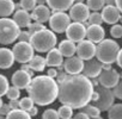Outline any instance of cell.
I'll use <instances>...</instances> for the list:
<instances>
[{"mask_svg":"<svg viewBox=\"0 0 122 119\" xmlns=\"http://www.w3.org/2000/svg\"><path fill=\"white\" fill-rule=\"evenodd\" d=\"M57 99L62 105L72 108H81L91 101L95 91L90 79L83 74L68 75L57 83Z\"/></svg>","mask_w":122,"mask_h":119,"instance_id":"1","label":"cell"},{"mask_svg":"<svg viewBox=\"0 0 122 119\" xmlns=\"http://www.w3.org/2000/svg\"><path fill=\"white\" fill-rule=\"evenodd\" d=\"M59 85L55 79L48 75H40L31 79V82L26 87V92L34 104L40 106H47L53 104L57 99Z\"/></svg>","mask_w":122,"mask_h":119,"instance_id":"2","label":"cell"},{"mask_svg":"<svg viewBox=\"0 0 122 119\" xmlns=\"http://www.w3.org/2000/svg\"><path fill=\"white\" fill-rule=\"evenodd\" d=\"M56 36L51 30L43 29L31 35L30 44L34 48V50L38 52H48L56 45Z\"/></svg>","mask_w":122,"mask_h":119,"instance_id":"3","label":"cell"},{"mask_svg":"<svg viewBox=\"0 0 122 119\" xmlns=\"http://www.w3.org/2000/svg\"><path fill=\"white\" fill-rule=\"evenodd\" d=\"M120 45L115 39L104 38L96 46V58L102 63H114L116 62V57L120 51Z\"/></svg>","mask_w":122,"mask_h":119,"instance_id":"4","label":"cell"},{"mask_svg":"<svg viewBox=\"0 0 122 119\" xmlns=\"http://www.w3.org/2000/svg\"><path fill=\"white\" fill-rule=\"evenodd\" d=\"M20 27L15 23L13 19L6 18H0V44L9 45L12 44L20 32Z\"/></svg>","mask_w":122,"mask_h":119,"instance_id":"5","label":"cell"},{"mask_svg":"<svg viewBox=\"0 0 122 119\" xmlns=\"http://www.w3.org/2000/svg\"><path fill=\"white\" fill-rule=\"evenodd\" d=\"M95 91L98 95L97 100L93 101L95 106L101 112L102 111H108L111 107V105H114V101H115V95L112 93V89L98 85L97 87H95Z\"/></svg>","mask_w":122,"mask_h":119,"instance_id":"6","label":"cell"},{"mask_svg":"<svg viewBox=\"0 0 122 119\" xmlns=\"http://www.w3.org/2000/svg\"><path fill=\"white\" fill-rule=\"evenodd\" d=\"M48 22L54 33H64L71 24V18L65 12H54Z\"/></svg>","mask_w":122,"mask_h":119,"instance_id":"7","label":"cell"},{"mask_svg":"<svg viewBox=\"0 0 122 119\" xmlns=\"http://www.w3.org/2000/svg\"><path fill=\"white\" fill-rule=\"evenodd\" d=\"M13 56H15V61L19 63H28L34 56V48L31 46L30 43L26 42H18L15 44L12 49Z\"/></svg>","mask_w":122,"mask_h":119,"instance_id":"8","label":"cell"},{"mask_svg":"<svg viewBox=\"0 0 122 119\" xmlns=\"http://www.w3.org/2000/svg\"><path fill=\"white\" fill-rule=\"evenodd\" d=\"M90 14V10L84 3H74L70 9V18L76 23H86Z\"/></svg>","mask_w":122,"mask_h":119,"instance_id":"9","label":"cell"},{"mask_svg":"<svg viewBox=\"0 0 122 119\" xmlns=\"http://www.w3.org/2000/svg\"><path fill=\"white\" fill-rule=\"evenodd\" d=\"M66 36H67V39L74 42V43H79L81 42L83 39H85V36H86V27L83 23H71L68 25V27L66 29Z\"/></svg>","mask_w":122,"mask_h":119,"instance_id":"10","label":"cell"},{"mask_svg":"<svg viewBox=\"0 0 122 119\" xmlns=\"http://www.w3.org/2000/svg\"><path fill=\"white\" fill-rule=\"evenodd\" d=\"M102 66H103V63L101 61H98L96 57H92L90 60L84 61V67H83L81 73L87 79H96L103 70Z\"/></svg>","mask_w":122,"mask_h":119,"instance_id":"11","label":"cell"},{"mask_svg":"<svg viewBox=\"0 0 122 119\" xmlns=\"http://www.w3.org/2000/svg\"><path fill=\"white\" fill-rule=\"evenodd\" d=\"M97 78L101 86H104L107 88H114L120 81V73L116 69L111 68L108 70H102Z\"/></svg>","mask_w":122,"mask_h":119,"instance_id":"12","label":"cell"},{"mask_svg":"<svg viewBox=\"0 0 122 119\" xmlns=\"http://www.w3.org/2000/svg\"><path fill=\"white\" fill-rule=\"evenodd\" d=\"M76 52H77V56L80 57L83 61L90 60L96 56V44L87 39H83L81 42L78 43Z\"/></svg>","mask_w":122,"mask_h":119,"instance_id":"13","label":"cell"},{"mask_svg":"<svg viewBox=\"0 0 122 119\" xmlns=\"http://www.w3.org/2000/svg\"><path fill=\"white\" fill-rule=\"evenodd\" d=\"M62 67H64V70L68 75L80 74L84 67V61L78 56H71V57H67L62 62Z\"/></svg>","mask_w":122,"mask_h":119,"instance_id":"14","label":"cell"},{"mask_svg":"<svg viewBox=\"0 0 122 119\" xmlns=\"http://www.w3.org/2000/svg\"><path fill=\"white\" fill-rule=\"evenodd\" d=\"M101 14H102L103 22H105L107 24H110V25L116 24L121 17V13L116 6H108V5H104Z\"/></svg>","mask_w":122,"mask_h":119,"instance_id":"15","label":"cell"},{"mask_svg":"<svg viewBox=\"0 0 122 119\" xmlns=\"http://www.w3.org/2000/svg\"><path fill=\"white\" fill-rule=\"evenodd\" d=\"M11 82L15 87H17L19 89H24V88L26 89V87L31 82V76L26 72L19 69V70L13 73V75L11 78Z\"/></svg>","mask_w":122,"mask_h":119,"instance_id":"16","label":"cell"},{"mask_svg":"<svg viewBox=\"0 0 122 119\" xmlns=\"http://www.w3.org/2000/svg\"><path fill=\"white\" fill-rule=\"evenodd\" d=\"M87 41L92 43H99L105 38V31L102 27V25H89L86 27V36Z\"/></svg>","mask_w":122,"mask_h":119,"instance_id":"17","label":"cell"},{"mask_svg":"<svg viewBox=\"0 0 122 119\" xmlns=\"http://www.w3.org/2000/svg\"><path fill=\"white\" fill-rule=\"evenodd\" d=\"M31 19L38 23H47L50 18V9L46 5H36L31 11Z\"/></svg>","mask_w":122,"mask_h":119,"instance_id":"18","label":"cell"},{"mask_svg":"<svg viewBox=\"0 0 122 119\" xmlns=\"http://www.w3.org/2000/svg\"><path fill=\"white\" fill-rule=\"evenodd\" d=\"M64 62V56L61 55V52L59 51L57 48H53L51 50H49L47 52L46 56V66L48 67H59L62 66Z\"/></svg>","mask_w":122,"mask_h":119,"instance_id":"19","label":"cell"},{"mask_svg":"<svg viewBox=\"0 0 122 119\" xmlns=\"http://www.w3.org/2000/svg\"><path fill=\"white\" fill-rule=\"evenodd\" d=\"M15 63V56L9 48H0V69H9Z\"/></svg>","mask_w":122,"mask_h":119,"instance_id":"20","label":"cell"},{"mask_svg":"<svg viewBox=\"0 0 122 119\" xmlns=\"http://www.w3.org/2000/svg\"><path fill=\"white\" fill-rule=\"evenodd\" d=\"M46 3L54 12H65L71 9L74 4V0H46Z\"/></svg>","mask_w":122,"mask_h":119,"instance_id":"21","label":"cell"},{"mask_svg":"<svg viewBox=\"0 0 122 119\" xmlns=\"http://www.w3.org/2000/svg\"><path fill=\"white\" fill-rule=\"evenodd\" d=\"M15 23L19 26V27H28L30 24H31V16L28 11H24V10H17L13 14V18Z\"/></svg>","mask_w":122,"mask_h":119,"instance_id":"22","label":"cell"},{"mask_svg":"<svg viewBox=\"0 0 122 119\" xmlns=\"http://www.w3.org/2000/svg\"><path fill=\"white\" fill-rule=\"evenodd\" d=\"M57 49L64 57H71V56H74L76 50H77V45L74 42H72L70 39H64L60 42Z\"/></svg>","mask_w":122,"mask_h":119,"instance_id":"23","label":"cell"},{"mask_svg":"<svg viewBox=\"0 0 122 119\" xmlns=\"http://www.w3.org/2000/svg\"><path fill=\"white\" fill-rule=\"evenodd\" d=\"M15 12L13 0H0V17L6 18Z\"/></svg>","mask_w":122,"mask_h":119,"instance_id":"24","label":"cell"},{"mask_svg":"<svg viewBox=\"0 0 122 119\" xmlns=\"http://www.w3.org/2000/svg\"><path fill=\"white\" fill-rule=\"evenodd\" d=\"M29 67L34 70V72H43L46 68V58L37 55V56H32V58L28 62Z\"/></svg>","mask_w":122,"mask_h":119,"instance_id":"25","label":"cell"},{"mask_svg":"<svg viewBox=\"0 0 122 119\" xmlns=\"http://www.w3.org/2000/svg\"><path fill=\"white\" fill-rule=\"evenodd\" d=\"M108 118L109 119H122V104L111 105L108 110Z\"/></svg>","mask_w":122,"mask_h":119,"instance_id":"26","label":"cell"},{"mask_svg":"<svg viewBox=\"0 0 122 119\" xmlns=\"http://www.w3.org/2000/svg\"><path fill=\"white\" fill-rule=\"evenodd\" d=\"M5 119H31V117L29 115L28 112L19 108V110H12L5 117Z\"/></svg>","mask_w":122,"mask_h":119,"instance_id":"27","label":"cell"},{"mask_svg":"<svg viewBox=\"0 0 122 119\" xmlns=\"http://www.w3.org/2000/svg\"><path fill=\"white\" fill-rule=\"evenodd\" d=\"M81 112L85 113L89 118H95V117H98L101 114V111L95 106V105H85L84 107H81Z\"/></svg>","mask_w":122,"mask_h":119,"instance_id":"28","label":"cell"},{"mask_svg":"<svg viewBox=\"0 0 122 119\" xmlns=\"http://www.w3.org/2000/svg\"><path fill=\"white\" fill-rule=\"evenodd\" d=\"M102 23H103L102 14L99 12H92L89 14L87 23H84V24H86L89 26V25H102Z\"/></svg>","mask_w":122,"mask_h":119,"instance_id":"29","label":"cell"},{"mask_svg":"<svg viewBox=\"0 0 122 119\" xmlns=\"http://www.w3.org/2000/svg\"><path fill=\"white\" fill-rule=\"evenodd\" d=\"M104 0H86V6L92 12H98L104 7Z\"/></svg>","mask_w":122,"mask_h":119,"instance_id":"30","label":"cell"},{"mask_svg":"<svg viewBox=\"0 0 122 119\" xmlns=\"http://www.w3.org/2000/svg\"><path fill=\"white\" fill-rule=\"evenodd\" d=\"M57 114H59V118L61 119H68V118H72L73 115V108L67 106V105H62L60 106V108L57 110Z\"/></svg>","mask_w":122,"mask_h":119,"instance_id":"31","label":"cell"},{"mask_svg":"<svg viewBox=\"0 0 122 119\" xmlns=\"http://www.w3.org/2000/svg\"><path fill=\"white\" fill-rule=\"evenodd\" d=\"M32 106H34V101L31 100L30 96H25V98H22L19 100V108L25 111V112H28Z\"/></svg>","mask_w":122,"mask_h":119,"instance_id":"32","label":"cell"},{"mask_svg":"<svg viewBox=\"0 0 122 119\" xmlns=\"http://www.w3.org/2000/svg\"><path fill=\"white\" fill-rule=\"evenodd\" d=\"M10 100H15V99H19V96H20V89L19 88H17V87H15V86H11V87H9L7 88V91H6V94H5Z\"/></svg>","mask_w":122,"mask_h":119,"instance_id":"33","label":"cell"},{"mask_svg":"<svg viewBox=\"0 0 122 119\" xmlns=\"http://www.w3.org/2000/svg\"><path fill=\"white\" fill-rule=\"evenodd\" d=\"M9 87H10V86H9V80H7V78H6L5 75H3V74H0V98L6 94V91H7Z\"/></svg>","mask_w":122,"mask_h":119,"instance_id":"34","label":"cell"},{"mask_svg":"<svg viewBox=\"0 0 122 119\" xmlns=\"http://www.w3.org/2000/svg\"><path fill=\"white\" fill-rule=\"evenodd\" d=\"M19 5H20V9L22 10L29 12V11H32L34 10V7L36 6V1H35V0H20Z\"/></svg>","mask_w":122,"mask_h":119,"instance_id":"35","label":"cell"},{"mask_svg":"<svg viewBox=\"0 0 122 119\" xmlns=\"http://www.w3.org/2000/svg\"><path fill=\"white\" fill-rule=\"evenodd\" d=\"M110 35L112 38H121L122 37V25L114 24L110 29Z\"/></svg>","mask_w":122,"mask_h":119,"instance_id":"36","label":"cell"},{"mask_svg":"<svg viewBox=\"0 0 122 119\" xmlns=\"http://www.w3.org/2000/svg\"><path fill=\"white\" fill-rule=\"evenodd\" d=\"M42 119H60V118H59L57 111H55L53 108H48V110H46L43 112Z\"/></svg>","mask_w":122,"mask_h":119,"instance_id":"37","label":"cell"},{"mask_svg":"<svg viewBox=\"0 0 122 119\" xmlns=\"http://www.w3.org/2000/svg\"><path fill=\"white\" fill-rule=\"evenodd\" d=\"M28 31H29V33L30 35H32V33H35V32H37V31H40V30H43V29H46L44 27V25L42 24V23H38V22H35V23H31L29 26H28Z\"/></svg>","mask_w":122,"mask_h":119,"instance_id":"38","label":"cell"},{"mask_svg":"<svg viewBox=\"0 0 122 119\" xmlns=\"http://www.w3.org/2000/svg\"><path fill=\"white\" fill-rule=\"evenodd\" d=\"M112 93H114L115 98H118V99L122 100V80H120V81L117 82V85L114 87Z\"/></svg>","mask_w":122,"mask_h":119,"instance_id":"39","label":"cell"},{"mask_svg":"<svg viewBox=\"0 0 122 119\" xmlns=\"http://www.w3.org/2000/svg\"><path fill=\"white\" fill-rule=\"evenodd\" d=\"M30 38H31V35L29 33V31H20L19 35H18V41L19 42H26V43H30Z\"/></svg>","mask_w":122,"mask_h":119,"instance_id":"40","label":"cell"},{"mask_svg":"<svg viewBox=\"0 0 122 119\" xmlns=\"http://www.w3.org/2000/svg\"><path fill=\"white\" fill-rule=\"evenodd\" d=\"M11 111H12V108H11V106H10L9 104H3L1 107H0V115L6 117Z\"/></svg>","mask_w":122,"mask_h":119,"instance_id":"41","label":"cell"},{"mask_svg":"<svg viewBox=\"0 0 122 119\" xmlns=\"http://www.w3.org/2000/svg\"><path fill=\"white\" fill-rule=\"evenodd\" d=\"M20 69H22V70H24V72H26V73H28V74H29L31 78H32V76H35V72H34V70H32L30 67H29V64L23 63V64H22V67H20Z\"/></svg>","mask_w":122,"mask_h":119,"instance_id":"42","label":"cell"},{"mask_svg":"<svg viewBox=\"0 0 122 119\" xmlns=\"http://www.w3.org/2000/svg\"><path fill=\"white\" fill-rule=\"evenodd\" d=\"M67 76V73L65 72V70H57V75H56V79H57V83L59 82H61V81H62Z\"/></svg>","mask_w":122,"mask_h":119,"instance_id":"43","label":"cell"},{"mask_svg":"<svg viewBox=\"0 0 122 119\" xmlns=\"http://www.w3.org/2000/svg\"><path fill=\"white\" fill-rule=\"evenodd\" d=\"M47 75H48L49 78H51V79H55V78H56V75H57V69H56V68H54V67L49 68V69H48V72H47Z\"/></svg>","mask_w":122,"mask_h":119,"instance_id":"44","label":"cell"},{"mask_svg":"<svg viewBox=\"0 0 122 119\" xmlns=\"http://www.w3.org/2000/svg\"><path fill=\"white\" fill-rule=\"evenodd\" d=\"M12 110H19V100L18 99H15V100H10V104Z\"/></svg>","mask_w":122,"mask_h":119,"instance_id":"45","label":"cell"},{"mask_svg":"<svg viewBox=\"0 0 122 119\" xmlns=\"http://www.w3.org/2000/svg\"><path fill=\"white\" fill-rule=\"evenodd\" d=\"M116 63L118 64V67L122 69V49H120L118 54H117V57H116Z\"/></svg>","mask_w":122,"mask_h":119,"instance_id":"46","label":"cell"},{"mask_svg":"<svg viewBox=\"0 0 122 119\" xmlns=\"http://www.w3.org/2000/svg\"><path fill=\"white\" fill-rule=\"evenodd\" d=\"M28 113H29V115H30V117H35V115L38 113V110H37V107H36V106H32V107L28 111Z\"/></svg>","mask_w":122,"mask_h":119,"instance_id":"47","label":"cell"},{"mask_svg":"<svg viewBox=\"0 0 122 119\" xmlns=\"http://www.w3.org/2000/svg\"><path fill=\"white\" fill-rule=\"evenodd\" d=\"M73 119H90L85 113H83V112H79V113H77L74 117H73Z\"/></svg>","mask_w":122,"mask_h":119,"instance_id":"48","label":"cell"},{"mask_svg":"<svg viewBox=\"0 0 122 119\" xmlns=\"http://www.w3.org/2000/svg\"><path fill=\"white\" fill-rule=\"evenodd\" d=\"M104 4L108 6H116V0H104Z\"/></svg>","mask_w":122,"mask_h":119,"instance_id":"49","label":"cell"},{"mask_svg":"<svg viewBox=\"0 0 122 119\" xmlns=\"http://www.w3.org/2000/svg\"><path fill=\"white\" fill-rule=\"evenodd\" d=\"M116 7L118 9L120 13H122V0H116Z\"/></svg>","mask_w":122,"mask_h":119,"instance_id":"50","label":"cell"},{"mask_svg":"<svg viewBox=\"0 0 122 119\" xmlns=\"http://www.w3.org/2000/svg\"><path fill=\"white\" fill-rule=\"evenodd\" d=\"M36 5H44L46 4V0H35Z\"/></svg>","mask_w":122,"mask_h":119,"instance_id":"51","label":"cell"},{"mask_svg":"<svg viewBox=\"0 0 122 119\" xmlns=\"http://www.w3.org/2000/svg\"><path fill=\"white\" fill-rule=\"evenodd\" d=\"M90 119H103L101 115H98V117H95V118H90Z\"/></svg>","mask_w":122,"mask_h":119,"instance_id":"52","label":"cell"},{"mask_svg":"<svg viewBox=\"0 0 122 119\" xmlns=\"http://www.w3.org/2000/svg\"><path fill=\"white\" fill-rule=\"evenodd\" d=\"M85 0H74V3H84Z\"/></svg>","mask_w":122,"mask_h":119,"instance_id":"53","label":"cell"},{"mask_svg":"<svg viewBox=\"0 0 122 119\" xmlns=\"http://www.w3.org/2000/svg\"><path fill=\"white\" fill-rule=\"evenodd\" d=\"M3 104H4V102H3V99L0 98V107H1V105H3Z\"/></svg>","mask_w":122,"mask_h":119,"instance_id":"54","label":"cell"},{"mask_svg":"<svg viewBox=\"0 0 122 119\" xmlns=\"http://www.w3.org/2000/svg\"><path fill=\"white\" fill-rule=\"evenodd\" d=\"M0 119H5V117L4 115H0Z\"/></svg>","mask_w":122,"mask_h":119,"instance_id":"55","label":"cell"},{"mask_svg":"<svg viewBox=\"0 0 122 119\" xmlns=\"http://www.w3.org/2000/svg\"><path fill=\"white\" fill-rule=\"evenodd\" d=\"M120 22H121V23H122V16H121V17H120Z\"/></svg>","mask_w":122,"mask_h":119,"instance_id":"56","label":"cell"},{"mask_svg":"<svg viewBox=\"0 0 122 119\" xmlns=\"http://www.w3.org/2000/svg\"><path fill=\"white\" fill-rule=\"evenodd\" d=\"M68 119H73V118H68Z\"/></svg>","mask_w":122,"mask_h":119,"instance_id":"57","label":"cell"}]
</instances>
